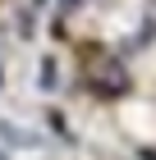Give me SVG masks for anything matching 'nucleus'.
Masks as SVG:
<instances>
[{
  "label": "nucleus",
  "instance_id": "f03ea898",
  "mask_svg": "<svg viewBox=\"0 0 156 160\" xmlns=\"http://www.w3.org/2000/svg\"><path fill=\"white\" fill-rule=\"evenodd\" d=\"M0 160H5V156H0Z\"/></svg>",
  "mask_w": 156,
  "mask_h": 160
},
{
  "label": "nucleus",
  "instance_id": "7ed1b4c3",
  "mask_svg": "<svg viewBox=\"0 0 156 160\" xmlns=\"http://www.w3.org/2000/svg\"><path fill=\"white\" fill-rule=\"evenodd\" d=\"M152 160H156V156H152Z\"/></svg>",
  "mask_w": 156,
  "mask_h": 160
},
{
  "label": "nucleus",
  "instance_id": "f257e3e1",
  "mask_svg": "<svg viewBox=\"0 0 156 160\" xmlns=\"http://www.w3.org/2000/svg\"><path fill=\"white\" fill-rule=\"evenodd\" d=\"M87 87H92L101 101H115L129 92V73H124V64L115 60V55H101V60L87 69Z\"/></svg>",
  "mask_w": 156,
  "mask_h": 160
}]
</instances>
